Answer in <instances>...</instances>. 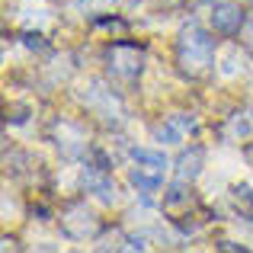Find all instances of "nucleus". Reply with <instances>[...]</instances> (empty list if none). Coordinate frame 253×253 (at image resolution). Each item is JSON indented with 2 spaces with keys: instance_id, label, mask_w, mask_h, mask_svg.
<instances>
[{
  "instance_id": "f257e3e1",
  "label": "nucleus",
  "mask_w": 253,
  "mask_h": 253,
  "mask_svg": "<svg viewBox=\"0 0 253 253\" xmlns=\"http://www.w3.org/2000/svg\"><path fill=\"white\" fill-rule=\"evenodd\" d=\"M176 68L189 81H205L215 68V39L196 19L183 23L176 32Z\"/></svg>"
},
{
  "instance_id": "f03ea898",
  "label": "nucleus",
  "mask_w": 253,
  "mask_h": 253,
  "mask_svg": "<svg viewBox=\"0 0 253 253\" xmlns=\"http://www.w3.org/2000/svg\"><path fill=\"white\" fill-rule=\"evenodd\" d=\"M131 157H135V167H131V173H128L131 186H138L141 192H157L161 183H164L167 157H164L161 151H151V148H135Z\"/></svg>"
},
{
  "instance_id": "7ed1b4c3",
  "label": "nucleus",
  "mask_w": 253,
  "mask_h": 253,
  "mask_svg": "<svg viewBox=\"0 0 253 253\" xmlns=\"http://www.w3.org/2000/svg\"><path fill=\"white\" fill-rule=\"evenodd\" d=\"M106 61H109V71L119 77H138L141 74V61H144V51L138 45L128 42H116L109 51H106Z\"/></svg>"
},
{
  "instance_id": "20e7f679",
  "label": "nucleus",
  "mask_w": 253,
  "mask_h": 253,
  "mask_svg": "<svg viewBox=\"0 0 253 253\" xmlns=\"http://www.w3.org/2000/svg\"><path fill=\"white\" fill-rule=\"evenodd\" d=\"M192 209H196V199H192V192L183 186V179L167 186V192H164V215H167L170 221L183 224V218H189Z\"/></svg>"
},
{
  "instance_id": "39448f33",
  "label": "nucleus",
  "mask_w": 253,
  "mask_h": 253,
  "mask_svg": "<svg viewBox=\"0 0 253 253\" xmlns=\"http://www.w3.org/2000/svg\"><path fill=\"white\" fill-rule=\"evenodd\" d=\"M209 23L218 36H237L244 26V6L237 3H215L209 13Z\"/></svg>"
},
{
  "instance_id": "423d86ee",
  "label": "nucleus",
  "mask_w": 253,
  "mask_h": 253,
  "mask_svg": "<svg viewBox=\"0 0 253 253\" xmlns=\"http://www.w3.org/2000/svg\"><path fill=\"white\" fill-rule=\"evenodd\" d=\"M202 164H205V151L202 148H189V151H183L179 154V161H176V179H196L199 173H202Z\"/></svg>"
},
{
  "instance_id": "0eeeda50",
  "label": "nucleus",
  "mask_w": 253,
  "mask_h": 253,
  "mask_svg": "<svg viewBox=\"0 0 253 253\" xmlns=\"http://www.w3.org/2000/svg\"><path fill=\"white\" fill-rule=\"evenodd\" d=\"M157 6H173V3H179V0H154Z\"/></svg>"
}]
</instances>
